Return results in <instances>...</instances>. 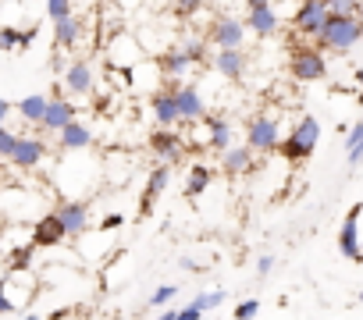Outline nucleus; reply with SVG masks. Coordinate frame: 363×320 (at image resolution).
<instances>
[{"label":"nucleus","instance_id":"f257e3e1","mask_svg":"<svg viewBox=\"0 0 363 320\" xmlns=\"http://www.w3.org/2000/svg\"><path fill=\"white\" fill-rule=\"evenodd\" d=\"M359 40H363V18L359 15H328V22L317 36V47L331 50V54H349Z\"/></svg>","mask_w":363,"mask_h":320},{"label":"nucleus","instance_id":"f03ea898","mask_svg":"<svg viewBox=\"0 0 363 320\" xmlns=\"http://www.w3.org/2000/svg\"><path fill=\"white\" fill-rule=\"evenodd\" d=\"M317 142H320V121H317L313 114H303V118L292 125V132L281 139L278 153L289 160V164H303L306 156H313Z\"/></svg>","mask_w":363,"mask_h":320},{"label":"nucleus","instance_id":"7ed1b4c3","mask_svg":"<svg viewBox=\"0 0 363 320\" xmlns=\"http://www.w3.org/2000/svg\"><path fill=\"white\" fill-rule=\"evenodd\" d=\"M289 75L296 82H320L328 75V61H324V50L320 47H292L289 54Z\"/></svg>","mask_w":363,"mask_h":320},{"label":"nucleus","instance_id":"20e7f679","mask_svg":"<svg viewBox=\"0 0 363 320\" xmlns=\"http://www.w3.org/2000/svg\"><path fill=\"white\" fill-rule=\"evenodd\" d=\"M246 146L253 153H278L281 146V125L274 114H257L246 125Z\"/></svg>","mask_w":363,"mask_h":320},{"label":"nucleus","instance_id":"39448f33","mask_svg":"<svg viewBox=\"0 0 363 320\" xmlns=\"http://www.w3.org/2000/svg\"><path fill=\"white\" fill-rule=\"evenodd\" d=\"M328 0H299V8L292 11V29L306 40H317L324 22H328Z\"/></svg>","mask_w":363,"mask_h":320},{"label":"nucleus","instance_id":"423d86ee","mask_svg":"<svg viewBox=\"0 0 363 320\" xmlns=\"http://www.w3.org/2000/svg\"><path fill=\"white\" fill-rule=\"evenodd\" d=\"M246 40V22L235 15H218L214 25L207 29V43H214L218 50H242Z\"/></svg>","mask_w":363,"mask_h":320},{"label":"nucleus","instance_id":"0eeeda50","mask_svg":"<svg viewBox=\"0 0 363 320\" xmlns=\"http://www.w3.org/2000/svg\"><path fill=\"white\" fill-rule=\"evenodd\" d=\"M150 149H153V156L160 160V164L171 168V164H178V160L189 153V142L182 139L174 128H157V132L150 135Z\"/></svg>","mask_w":363,"mask_h":320},{"label":"nucleus","instance_id":"6e6552de","mask_svg":"<svg viewBox=\"0 0 363 320\" xmlns=\"http://www.w3.org/2000/svg\"><path fill=\"white\" fill-rule=\"evenodd\" d=\"M54 214H57V221H61V228H65V235H68V239H79V235H86V232H89V207H86V200L57 203V207H54Z\"/></svg>","mask_w":363,"mask_h":320},{"label":"nucleus","instance_id":"1a4fd4ad","mask_svg":"<svg viewBox=\"0 0 363 320\" xmlns=\"http://www.w3.org/2000/svg\"><path fill=\"white\" fill-rule=\"evenodd\" d=\"M47 153H50V146L40 135H18V146L11 153V164L18 171H33V168H40L43 160H47Z\"/></svg>","mask_w":363,"mask_h":320},{"label":"nucleus","instance_id":"9d476101","mask_svg":"<svg viewBox=\"0 0 363 320\" xmlns=\"http://www.w3.org/2000/svg\"><path fill=\"white\" fill-rule=\"evenodd\" d=\"M29 242H33L36 249H50V246L68 242V235H65V228H61V221H57V214H54V210H50V214H43V217L33 224Z\"/></svg>","mask_w":363,"mask_h":320},{"label":"nucleus","instance_id":"9b49d317","mask_svg":"<svg viewBox=\"0 0 363 320\" xmlns=\"http://www.w3.org/2000/svg\"><path fill=\"white\" fill-rule=\"evenodd\" d=\"M75 118H79V107H75L68 96H54V100L47 103V114H43V125H40V128L57 135V132H61V128H68Z\"/></svg>","mask_w":363,"mask_h":320},{"label":"nucleus","instance_id":"f8f14e48","mask_svg":"<svg viewBox=\"0 0 363 320\" xmlns=\"http://www.w3.org/2000/svg\"><path fill=\"white\" fill-rule=\"evenodd\" d=\"M246 64H250L246 50H218V54L211 57V68H214L221 79H228V82H242Z\"/></svg>","mask_w":363,"mask_h":320},{"label":"nucleus","instance_id":"ddd939ff","mask_svg":"<svg viewBox=\"0 0 363 320\" xmlns=\"http://www.w3.org/2000/svg\"><path fill=\"white\" fill-rule=\"evenodd\" d=\"M167 182H171V168H167V164H157V168L146 175V189H143V196H139V214H143V217L153 214V203L164 196Z\"/></svg>","mask_w":363,"mask_h":320},{"label":"nucleus","instance_id":"4468645a","mask_svg":"<svg viewBox=\"0 0 363 320\" xmlns=\"http://www.w3.org/2000/svg\"><path fill=\"white\" fill-rule=\"evenodd\" d=\"M174 103H178L182 125H186V121H203V118H207V103H203V96H200L196 86H182V89L174 93Z\"/></svg>","mask_w":363,"mask_h":320},{"label":"nucleus","instance_id":"2eb2a0df","mask_svg":"<svg viewBox=\"0 0 363 320\" xmlns=\"http://www.w3.org/2000/svg\"><path fill=\"white\" fill-rule=\"evenodd\" d=\"M82 36H86V22L79 15L54 22V50H65L68 54V50H75L82 43Z\"/></svg>","mask_w":363,"mask_h":320},{"label":"nucleus","instance_id":"dca6fc26","mask_svg":"<svg viewBox=\"0 0 363 320\" xmlns=\"http://www.w3.org/2000/svg\"><path fill=\"white\" fill-rule=\"evenodd\" d=\"M221 171H225V178H242V175H250L253 171V149L242 142V146H228L225 153H221Z\"/></svg>","mask_w":363,"mask_h":320},{"label":"nucleus","instance_id":"f3484780","mask_svg":"<svg viewBox=\"0 0 363 320\" xmlns=\"http://www.w3.org/2000/svg\"><path fill=\"white\" fill-rule=\"evenodd\" d=\"M93 64L86 61V57H75L72 64H68V72H65V86H68V93H75V96H89L93 93Z\"/></svg>","mask_w":363,"mask_h":320},{"label":"nucleus","instance_id":"a211bd4d","mask_svg":"<svg viewBox=\"0 0 363 320\" xmlns=\"http://www.w3.org/2000/svg\"><path fill=\"white\" fill-rule=\"evenodd\" d=\"M338 253L352 263H363V249H359V224H356V207L349 210V217L342 221V232H338Z\"/></svg>","mask_w":363,"mask_h":320},{"label":"nucleus","instance_id":"6ab92c4d","mask_svg":"<svg viewBox=\"0 0 363 320\" xmlns=\"http://www.w3.org/2000/svg\"><path fill=\"white\" fill-rule=\"evenodd\" d=\"M242 22H246L250 33H257V40H271V36H278V29H281V18H278L274 8H253Z\"/></svg>","mask_w":363,"mask_h":320},{"label":"nucleus","instance_id":"aec40b11","mask_svg":"<svg viewBox=\"0 0 363 320\" xmlns=\"http://www.w3.org/2000/svg\"><path fill=\"white\" fill-rule=\"evenodd\" d=\"M150 107H153V118H157L160 128H174V125H182V118H178V103H174V93L157 89V93L150 96Z\"/></svg>","mask_w":363,"mask_h":320},{"label":"nucleus","instance_id":"412c9836","mask_svg":"<svg viewBox=\"0 0 363 320\" xmlns=\"http://www.w3.org/2000/svg\"><path fill=\"white\" fill-rule=\"evenodd\" d=\"M93 142V128L89 125H82L79 118L68 125V128H61L57 132V146L65 149V153H79V149H86Z\"/></svg>","mask_w":363,"mask_h":320},{"label":"nucleus","instance_id":"4be33fe9","mask_svg":"<svg viewBox=\"0 0 363 320\" xmlns=\"http://www.w3.org/2000/svg\"><path fill=\"white\" fill-rule=\"evenodd\" d=\"M203 125H207V146L218 149V153H225V149L232 146V121H228V118H218V114H214V118L207 114Z\"/></svg>","mask_w":363,"mask_h":320},{"label":"nucleus","instance_id":"5701e85b","mask_svg":"<svg viewBox=\"0 0 363 320\" xmlns=\"http://www.w3.org/2000/svg\"><path fill=\"white\" fill-rule=\"evenodd\" d=\"M47 103H50V96H43V93H33V96H22L18 100V114L29 121V125H43V114H47Z\"/></svg>","mask_w":363,"mask_h":320},{"label":"nucleus","instance_id":"b1692460","mask_svg":"<svg viewBox=\"0 0 363 320\" xmlns=\"http://www.w3.org/2000/svg\"><path fill=\"white\" fill-rule=\"evenodd\" d=\"M193 68V61L186 57V50L182 47H171L164 57H160V72H164V79H178V75H186Z\"/></svg>","mask_w":363,"mask_h":320},{"label":"nucleus","instance_id":"393cba45","mask_svg":"<svg viewBox=\"0 0 363 320\" xmlns=\"http://www.w3.org/2000/svg\"><path fill=\"white\" fill-rule=\"evenodd\" d=\"M214 182V171L207 164H193L189 168V178H186V196H203Z\"/></svg>","mask_w":363,"mask_h":320},{"label":"nucleus","instance_id":"a878e982","mask_svg":"<svg viewBox=\"0 0 363 320\" xmlns=\"http://www.w3.org/2000/svg\"><path fill=\"white\" fill-rule=\"evenodd\" d=\"M345 160H349V168H356L363 160V121L352 125L349 135H345Z\"/></svg>","mask_w":363,"mask_h":320},{"label":"nucleus","instance_id":"bb28decb","mask_svg":"<svg viewBox=\"0 0 363 320\" xmlns=\"http://www.w3.org/2000/svg\"><path fill=\"white\" fill-rule=\"evenodd\" d=\"M203 4L207 0H171V11H174V18H193L203 11Z\"/></svg>","mask_w":363,"mask_h":320},{"label":"nucleus","instance_id":"cd10ccee","mask_svg":"<svg viewBox=\"0 0 363 320\" xmlns=\"http://www.w3.org/2000/svg\"><path fill=\"white\" fill-rule=\"evenodd\" d=\"M47 15H50V22L72 18L75 15V0H47Z\"/></svg>","mask_w":363,"mask_h":320},{"label":"nucleus","instance_id":"c85d7f7f","mask_svg":"<svg viewBox=\"0 0 363 320\" xmlns=\"http://www.w3.org/2000/svg\"><path fill=\"white\" fill-rule=\"evenodd\" d=\"M182 50H186V57H189L193 64H203V61H207V40H196V36H189L186 43H182Z\"/></svg>","mask_w":363,"mask_h":320},{"label":"nucleus","instance_id":"c756f323","mask_svg":"<svg viewBox=\"0 0 363 320\" xmlns=\"http://www.w3.org/2000/svg\"><path fill=\"white\" fill-rule=\"evenodd\" d=\"M174 295H178V285H157V288H153V295L146 299V306H167Z\"/></svg>","mask_w":363,"mask_h":320},{"label":"nucleus","instance_id":"7c9ffc66","mask_svg":"<svg viewBox=\"0 0 363 320\" xmlns=\"http://www.w3.org/2000/svg\"><path fill=\"white\" fill-rule=\"evenodd\" d=\"M221 302H225V292H221V288H214V292H203V295H196V299H193V306H200L203 313L218 309Z\"/></svg>","mask_w":363,"mask_h":320},{"label":"nucleus","instance_id":"2f4dec72","mask_svg":"<svg viewBox=\"0 0 363 320\" xmlns=\"http://www.w3.org/2000/svg\"><path fill=\"white\" fill-rule=\"evenodd\" d=\"M328 11L331 15H359L363 0H328Z\"/></svg>","mask_w":363,"mask_h":320},{"label":"nucleus","instance_id":"473e14b6","mask_svg":"<svg viewBox=\"0 0 363 320\" xmlns=\"http://www.w3.org/2000/svg\"><path fill=\"white\" fill-rule=\"evenodd\" d=\"M18 40H22V29L0 25V50H18Z\"/></svg>","mask_w":363,"mask_h":320},{"label":"nucleus","instance_id":"72a5a7b5","mask_svg":"<svg viewBox=\"0 0 363 320\" xmlns=\"http://www.w3.org/2000/svg\"><path fill=\"white\" fill-rule=\"evenodd\" d=\"M15 146H18V135L8 132V128H0V160H11Z\"/></svg>","mask_w":363,"mask_h":320},{"label":"nucleus","instance_id":"f704fd0d","mask_svg":"<svg viewBox=\"0 0 363 320\" xmlns=\"http://www.w3.org/2000/svg\"><path fill=\"white\" fill-rule=\"evenodd\" d=\"M257 313H260V299H246V302H239V306H235V313H232V316H235V320H253Z\"/></svg>","mask_w":363,"mask_h":320},{"label":"nucleus","instance_id":"c9c22d12","mask_svg":"<svg viewBox=\"0 0 363 320\" xmlns=\"http://www.w3.org/2000/svg\"><path fill=\"white\" fill-rule=\"evenodd\" d=\"M36 36H40V25H29V29H22V40H18V50H33V43H36Z\"/></svg>","mask_w":363,"mask_h":320},{"label":"nucleus","instance_id":"e433bc0d","mask_svg":"<svg viewBox=\"0 0 363 320\" xmlns=\"http://www.w3.org/2000/svg\"><path fill=\"white\" fill-rule=\"evenodd\" d=\"M178 267H182V270H189V274H203V270H207L196 256H182V260H178Z\"/></svg>","mask_w":363,"mask_h":320},{"label":"nucleus","instance_id":"4c0bfd02","mask_svg":"<svg viewBox=\"0 0 363 320\" xmlns=\"http://www.w3.org/2000/svg\"><path fill=\"white\" fill-rule=\"evenodd\" d=\"M203 316H207V313H203L200 306H193V302L178 309V320H203Z\"/></svg>","mask_w":363,"mask_h":320},{"label":"nucleus","instance_id":"58836bf2","mask_svg":"<svg viewBox=\"0 0 363 320\" xmlns=\"http://www.w3.org/2000/svg\"><path fill=\"white\" fill-rule=\"evenodd\" d=\"M271 270H274V256H271V253H264V256L257 260V278H267Z\"/></svg>","mask_w":363,"mask_h":320},{"label":"nucleus","instance_id":"ea45409f","mask_svg":"<svg viewBox=\"0 0 363 320\" xmlns=\"http://www.w3.org/2000/svg\"><path fill=\"white\" fill-rule=\"evenodd\" d=\"M121 214H104V221H100V232H114V228H121Z\"/></svg>","mask_w":363,"mask_h":320},{"label":"nucleus","instance_id":"a19ab883","mask_svg":"<svg viewBox=\"0 0 363 320\" xmlns=\"http://www.w3.org/2000/svg\"><path fill=\"white\" fill-rule=\"evenodd\" d=\"M15 107H11V100H4V96H0V125H4L8 121V114H11Z\"/></svg>","mask_w":363,"mask_h":320},{"label":"nucleus","instance_id":"79ce46f5","mask_svg":"<svg viewBox=\"0 0 363 320\" xmlns=\"http://www.w3.org/2000/svg\"><path fill=\"white\" fill-rule=\"evenodd\" d=\"M0 313H15V306H11V299L4 295V288H0Z\"/></svg>","mask_w":363,"mask_h":320},{"label":"nucleus","instance_id":"37998d69","mask_svg":"<svg viewBox=\"0 0 363 320\" xmlns=\"http://www.w3.org/2000/svg\"><path fill=\"white\" fill-rule=\"evenodd\" d=\"M253 8H271V0H246V11H253Z\"/></svg>","mask_w":363,"mask_h":320},{"label":"nucleus","instance_id":"c03bdc74","mask_svg":"<svg viewBox=\"0 0 363 320\" xmlns=\"http://www.w3.org/2000/svg\"><path fill=\"white\" fill-rule=\"evenodd\" d=\"M157 320H178V309H164V313H160Z\"/></svg>","mask_w":363,"mask_h":320},{"label":"nucleus","instance_id":"a18cd8bd","mask_svg":"<svg viewBox=\"0 0 363 320\" xmlns=\"http://www.w3.org/2000/svg\"><path fill=\"white\" fill-rule=\"evenodd\" d=\"M0 256H4V232H0Z\"/></svg>","mask_w":363,"mask_h":320},{"label":"nucleus","instance_id":"49530a36","mask_svg":"<svg viewBox=\"0 0 363 320\" xmlns=\"http://www.w3.org/2000/svg\"><path fill=\"white\" fill-rule=\"evenodd\" d=\"M18 320H40V316H36V313H29V316H18Z\"/></svg>","mask_w":363,"mask_h":320},{"label":"nucleus","instance_id":"de8ad7c7","mask_svg":"<svg viewBox=\"0 0 363 320\" xmlns=\"http://www.w3.org/2000/svg\"><path fill=\"white\" fill-rule=\"evenodd\" d=\"M356 299H359V302H363V288H359V295H356Z\"/></svg>","mask_w":363,"mask_h":320},{"label":"nucleus","instance_id":"09e8293b","mask_svg":"<svg viewBox=\"0 0 363 320\" xmlns=\"http://www.w3.org/2000/svg\"><path fill=\"white\" fill-rule=\"evenodd\" d=\"M203 320H218V316H203Z\"/></svg>","mask_w":363,"mask_h":320},{"label":"nucleus","instance_id":"8fccbe9b","mask_svg":"<svg viewBox=\"0 0 363 320\" xmlns=\"http://www.w3.org/2000/svg\"><path fill=\"white\" fill-rule=\"evenodd\" d=\"M0 128H4V125H0Z\"/></svg>","mask_w":363,"mask_h":320}]
</instances>
